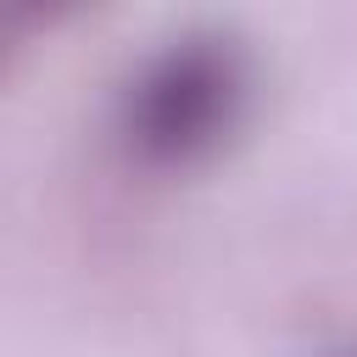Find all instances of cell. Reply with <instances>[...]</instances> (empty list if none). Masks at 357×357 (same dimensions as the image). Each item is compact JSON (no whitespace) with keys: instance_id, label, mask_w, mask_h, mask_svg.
I'll return each instance as SVG.
<instances>
[{"instance_id":"obj_1","label":"cell","mask_w":357,"mask_h":357,"mask_svg":"<svg viewBox=\"0 0 357 357\" xmlns=\"http://www.w3.org/2000/svg\"><path fill=\"white\" fill-rule=\"evenodd\" d=\"M257 106V61L234 28H178L123 78L112 139L145 173H195L218 162Z\"/></svg>"},{"instance_id":"obj_2","label":"cell","mask_w":357,"mask_h":357,"mask_svg":"<svg viewBox=\"0 0 357 357\" xmlns=\"http://www.w3.org/2000/svg\"><path fill=\"white\" fill-rule=\"evenodd\" d=\"M33 22H39V11H28V6H0V73H6L11 56L22 50V39H28Z\"/></svg>"},{"instance_id":"obj_3","label":"cell","mask_w":357,"mask_h":357,"mask_svg":"<svg viewBox=\"0 0 357 357\" xmlns=\"http://www.w3.org/2000/svg\"><path fill=\"white\" fill-rule=\"evenodd\" d=\"M324 357H357V340H351V346H335V351H324Z\"/></svg>"}]
</instances>
